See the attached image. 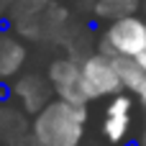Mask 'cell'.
Wrapping results in <instances>:
<instances>
[{
	"mask_svg": "<svg viewBox=\"0 0 146 146\" xmlns=\"http://www.w3.org/2000/svg\"><path fill=\"white\" fill-rule=\"evenodd\" d=\"M87 110L85 105L54 100L44 110H38L33 121V139L41 146H77L85 133Z\"/></svg>",
	"mask_w": 146,
	"mask_h": 146,
	"instance_id": "cell-1",
	"label": "cell"
},
{
	"mask_svg": "<svg viewBox=\"0 0 146 146\" xmlns=\"http://www.w3.org/2000/svg\"><path fill=\"white\" fill-rule=\"evenodd\" d=\"M105 54L110 56H131L136 59L146 49V23L139 15H126L110 23L103 44Z\"/></svg>",
	"mask_w": 146,
	"mask_h": 146,
	"instance_id": "cell-2",
	"label": "cell"
},
{
	"mask_svg": "<svg viewBox=\"0 0 146 146\" xmlns=\"http://www.w3.org/2000/svg\"><path fill=\"white\" fill-rule=\"evenodd\" d=\"M82 77L87 85L90 98H105V95H118L123 90L121 74L113 64L110 54H92L82 62Z\"/></svg>",
	"mask_w": 146,
	"mask_h": 146,
	"instance_id": "cell-3",
	"label": "cell"
},
{
	"mask_svg": "<svg viewBox=\"0 0 146 146\" xmlns=\"http://www.w3.org/2000/svg\"><path fill=\"white\" fill-rule=\"evenodd\" d=\"M49 82L56 90V95L62 100H67V103L85 105V103L92 100L90 92H87L85 77H82V64H77L74 59H56V62H51Z\"/></svg>",
	"mask_w": 146,
	"mask_h": 146,
	"instance_id": "cell-4",
	"label": "cell"
},
{
	"mask_svg": "<svg viewBox=\"0 0 146 146\" xmlns=\"http://www.w3.org/2000/svg\"><path fill=\"white\" fill-rule=\"evenodd\" d=\"M15 95L23 98L28 110H44L49 105V87L38 77H26L15 85Z\"/></svg>",
	"mask_w": 146,
	"mask_h": 146,
	"instance_id": "cell-5",
	"label": "cell"
},
{
	"mask_svg": "<svg viewBox=\"0 0 146 146\" xmlns=\"http://www.w3.org/2000/svg\"><path fill=\"white\" fill-rule=\"evenodd\" d=\"M113 64L121 74V82L123 87H128L131 92H141L146 85V69L139 64V59H131V56H113Z\"/></svg>",
	"mask_w": 146,
	"mask_h": 146,
	"instance_id": "cell-6",
	"label": "cell"
},
{
	"mask_svg": "<svg viewBox=\"0 0 146 146\" xmlns=\"http://www.w3.org/2000/svg\"><path fill=\"white\" fill-rule=\"evenodd\" d=\"M23 56H26V51L15 38L0 36V77H10L23 64Z\"/></svg>",
	"mask_w": 146,
	"mask_h": 146,
	"instance_id": "cell-7",
	"label": "cell"
},
{
	"mask_svg": "<svg viewBox=\"0 0 146 146\" xmlns=\"http://www.w3.org/2000/svg\"><path fill=\"white\" fill-rule=\"evenodd\" d=\"M128 123H131V115H128V113H126V115H108L105 123H103V131H105L108 141L121 144V141L126 139V133H128Z\"/></svg>",
	"mask_w": 146,
	"mask_h": 146,
	"instance_id": "cell-8",
	"label": "cell"
},
{
	"mask_svg": "<svg viewBox=\"0 0 146 146\" xmlns=\"http://www.w3.org/2000/svg\"><path fill=\"white\" fill-rule=\"evenodd\" d=\"M139 0H113V3H98V13L100 15H108L113 21L118 18H126V15H133Z\"/></svg>",
	"mask_w": 146,
	"mask_h": 146,
	"instance_id": "cell-9",
	"label": "cell"
},
{
	"mask_svg": "<svg viewBox=\"0 0 146 146\" xmlns=\"http://www.w3.org/2000/svg\"><path fill=\"white\" fill-rule=\"evenodd\" d=\"M49 0H15L13 5V18L26 21V18H36V13H41L46 8Z\"/></svg>",
	"mask_w": 146,
	"mask_h": 146,
	"instance_id": "cell-10",
	"label": "cell"
},
{
	"mask_svg": "<svg viewBox=\"0 0 146 146\" xmlns=\"http://www.w3.org/2000/svg\"><path fill=\"white\" fill-rule=\"evenodd\" d=\"M126 113H131V98L115 95L113 103L108 105V115H126Z\"/></svg>",
	"mask_w": 146,
	"mask_h": 146,
	"instance_id": "cell-11",
	"label": "cell"
},
{
	"mask_svg": "<svg viewBox=\"0 0 146 146\" xmlns=\"http://www.w3.org/2000/svg\"><path fill=\"white\" fill-rule=\"evenodd\" d=\"M136 59H139V64H141V67L146 69V49L141 51V54H139V56H136Z\"/></svg>",
	"mask_w": 146,
	"mask_h": 146,
	"instance_id": "cell-12",
	"label": "cell"
},
{
	"mask_svg": "<svg viewBox=\"0 0 146 146\" xmlns=\"http://www.w3.org/2000/svg\"><path fill=\"white\" fill-rule=\"evenodd\" d=\"M139 98H141V103H144V105H146V85H144V90L139 92Z\"/></svg>",
	"mask_w": 146,
	"mask_h": 146,
	"instance_id": "cell-13",
	"label": "cell"
},
{
	"mask_svg": "<svg viewBox=\"0 0 146 146\" xmlns=\"http://www.w3.org/2000/svg\"><path fill=\"white\" fill-rule=\"evenodd\" d=\"M141 146H146V131H144V139H141Z\"/></svg>",
	"mask_w": 146,
	"mask_h": 146,
	"instance_id": "cell-14",
	"label": "cell"
},
{
	"mask_svg": "<svg viewBox=\"0 0 146 146\" xmlns=\"http://www.w3.org/2000/svg\"><path fill=\"white\" fill-rule=\"evenodd\" d=\"M98 3H113V0H98Z\"/></svg>",
	"mask_w": 146,
	"mask_h": 146,
	"instance_id": "cell-15",
	"label": "cell"
}]
</instances>
